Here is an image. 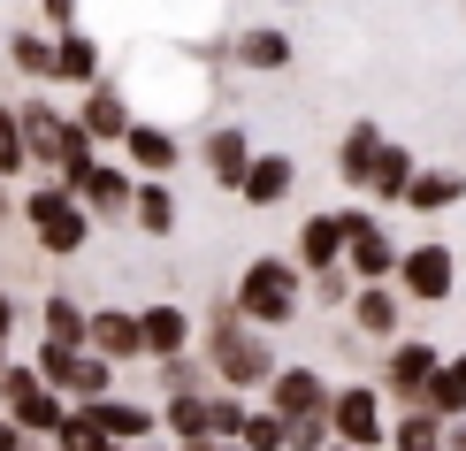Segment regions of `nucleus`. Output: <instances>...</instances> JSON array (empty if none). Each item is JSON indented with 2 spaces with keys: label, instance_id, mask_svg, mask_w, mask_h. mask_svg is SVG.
Masks as SVG:
<instances>
[{
  "label": "nucleus",
  "instance_id": "34",
  "mask_svg": "<svg viewBox=\"0 0 466 451\" xmlns=\"http://www.w3.org/2000/svg\"><path fill=\"white\" fill-rule=\"evenodd\" d=\"M54 444H62V451H107V428L92 421V405H85V414H62V428H54Z\"/></svg>",
  "mask_w": 466,
  "mask_h": 451
},
{
  "label": "nucleus",
  "instance_id": "29",
  "mask_svg": "<svg viewBox=\"0 0 466 451\" xmlns=\"http://www.w3.org/2000/svg\"><path fill=\"white\" fill-rule=\"evenodd\" d=\"M352 322H360V337L390 344V337H398V291H382V283L352 291Z\"/></svg>",
  "mask_w": 466,
  "mask_h": 451
},
{
  "label": "nucleus",
  "instance_id": "4",
  "mask_svg": "<svg viewBox=\"0 0 466 451\" xmlns=\"http://www.w3.org/2000/svg\"><path fill=\"white\" fill-rule=\"evenodd\" d=\"M229 306H238L252 329H283L290 313H299V268L276 261V252H260V261L238 276V299H229Z\"/></svg>",
  "mask_w": 466,
  "mask_h": 451
},
{
  "label": "nucleus",
  "instance_id": "39",
  "mask_svg": "<svg viewBox=\"0 0 466 451\" xmlns=\"http://www.w3.org/2000/svg\"><path fill=\"white\" fill-rule=\"evenodd\" d=\"M344 299H352V291H344V276H337V268H321V306H344Z\"/></svg>",
  "mask_w": 466,
  "mask_h": 451
},
{
  "label": "nucleus",
  "instance_id": "18",
  "mask_svg": "<svg viewBox=\"0 0 466 451\" xmlns=\"http://www.w3.org/2000/svg\"><path fill=\"white\" fill-rule=\"evenodd\" d=\"M85 405H92V421L107 428V444H146L153 428H161V414L138 405V398H85Z\"/></svg>",
  "mask_w": 466,
  "mask_h": 451
},
{
  "label": "nucleus",
  "instance_id": "14",
  "mask_svg": "<svg viewBox=\"0 0 466 451\" xmlns=\"http://www.w3.org/2000/svg\"><path fill=\"white\" fill-rule=\"evenodd\" d=\"M85 344L100 352V360H146V337H138V313H123V306H107V313H92L85 322Z\"/></svg>",
  "mask_w": 466,
  "mask_h": 451
},
{
  "label": "nucleus",
  "instance_id": "8",
  "mask_svg": "<svg viewBox=\"0 0 466 451\" xmlns=\"http://www.w3.org/2000/svg\"><path fill=\"white\" fill-rule=\"evenodd\" d=\"M344 261H352V276H360V283L398 276V245H390V230H382L367 207H344Z\"/></svg>",
  "mask_w": 466,
  "mask_h": 451
},
{
  "label": "nucleus",
  "instance_id": "22",
  "mask_svg": "<svg viewBox=\"0 0 466 451\" xmlns=\"http://www.w3.org/2000/svg\"><path fill=\"white\" fill-rule=\"evenodd\" d=\"M0 54H8V62L24 69L31 85H54V31H46V24H24V31H8V38H0Z\"/></svg>",
  "mask_w": 466,
  "mask_h": 451
},
{
  "label": "nucleus",
  "instance_id": "9",
  "mask_svg": "<svg viewBox=\"0 0 466 451\" xmlns=\"http://www.w3.org/2000/svg\"><path fill=\"white\" fill-rule=\"evenodd\" d=\"M398 283H405V299H420V306H443V299H451V283H459V261H451V245H443V238H429V245L398 252Z\"/></svg>",
  "mask_w": 466,
  "mask_h": 451
},
{
  "label": "nucleus",
  "instance_id": "13",
  "mask_svg": "<svg viewBox=\"0 0 466 451\" xmlns=\"http://www.w3.org/2000/svg\"><path fill=\"white\" fill-rule=\"evenodd\" d=\"M268 405H276L283 421L329 414V383H321V367H276V375H268Z\"/></svg>",
  "mask_w": 466,
  "mask_h": 451
},
{
  "label": "nucleus",
  "instance_id": "19",
  "mask_svg": "<svg viewBox=\"0 0 466 451\" xmlns=\"http://www.w3.org/2000/svg\"><path fill=\"white\" fill-rule=\"evenodd\" d=\"M199 161H207V176H215L222 191H238V176H245V161H252V138H245L238 123H222V130H207Z\"/></svg>",
  "mask_w": 466,
  "mask_h": 451
},
{
  "label": "nucleus",
  "instance_id": "40",
  "mask_svg": "<svg viewBox=\"0 0 466 451\" xmlns=\"http://www.w3.org/2000/svg\"><path fill=\"white\" fill-rule=\"evenodd\" d=\"M443 451H466V414H459V421H443Z\"/></svg>",
  "mask_w": 466,
  "mask_h": 451
},
{
  "label": "nucleus",
  "instance_id": "37",
  "mask_svg": "<svg viewBox=\"0 0 466 451\" xmlns=\"http://www.w3.org/2000/svg\"><path fill=\"white\" fill-rule=\"evenodd\" d=\"M245 428V405L238 398H207V436H238Z\"/></svg>",
  "mask_w": 466,
  "mask_h": 451
},
{
  "label": "nucleus",
  "instance_id": "41",
  "mask_svg": "<svg viewBox=\"0 0 466 451\" xmlns=\"http://www.w3.org/2000/svg\"><path fill=\"white\" fill-rule=\"evenodd\" d=\"M0 451H24V428H15L8 414H0Z\"/></svg>",
  "mask_w": 466,
  "mask_h": 451
},
{
  "label": "nucleus",
  "instance_id": "36",
  "mask_svg": "<svg viewBox=\"0 0 466 451\" xmlns=\"http://www.w3.org/2000/svg\"><path fill=\"white\" fill-rule=\"evenodd\" d=\"M283 451H329V414H299L290 436H283Z\"/></svg>",
  "mask_w": 466,
  "mask_h": 451
},
{
  "label": "nucleus",
  "instance_id": "42",
  "mask_svg": "<svg viewBox=\"0 0 466 451\" xmlns=\"http://www.w3.org/2000/svg\"><path fill=\"white\" fill-rule=\"evenodd\" d=\"M184 451H245V444H229V436H199V444H184Z\"/></svg>",
  "mask_w": 466,
  "mask_h": 451
},
{
  "label": "nucleus",
  "instance_id": "20",
  "mask_svg": "<svg viewBox=\"0 0 466 451\" xmlns=\"http://www.w3.org/2000/svg\"><path fill=\"white\" fill-rule=\"evenodd\" d=\"M100 77V38L92 31H54V85H92Z\"/></svg>",
  "mask_w": 466,
  "mask_h": 451
},
{
  "label": "nucleus",
  "instance_id": "26",
  "mask_svg": "<svg viewBox=\"0 0 466 451\" xmlns=\"http://www.w3.org/2000/svg\"><path fill=\"white\" fill-rule=\"evenodd\" d=\"M130 222H138L146 238H168V230H177V191H168V176H146V184L130 191Z\"/></svg>",
  "mask_w": 466,
  "mask_h": 451
},
{
  "label": "nucleus",
  "instance_id": "17",
  "mask_svg": "<svg viewBox=\"0 0 466 451\" xmlns=\"http://www.w3.org/2000/svg\"><path fill=\"white\" fill-rule=\"evenodd\" d=\"M138 337H146V360H177V352H191V313L184 306H138Z\"/></svg>",
  "mask_w": 466,
  "mask_h": 451
},
{
  "label": "nucleus",
  "instance_id": "46",
  "mask_svg": "<svg viewBox=\"0 0 466 451\" xmlns=\"http://www.w3.org/2000/svg\"><path fill=\"white\" fill-rule=\"evenodd\" d=\"M107 451H123V444H107Z\"/></svg>",
  "mask_w": 466,
  "mask_h": 451
},
{
  "label": "nucleus",
  "instance_id": "32",
  "mask_svg": "<svg viewBox=\"0 0 466 451\" xmlns=\"http://www.w3.org/2000/svg\"><path fill=\"white\" fill-rule=\"evenodd\" d=\"M283 436H290V421L276 414V405L245 414V428H238V444H245V451H283Z\"/></svg>",
  "mask_w": 466,
  "mask_h": 451
},
{
  "label": "nucleus",
  "instance_id": "1",
  "mask_svg": "<svg viewBox=\"0 0 466 451\" xmlns=\"http://www.w3.org/2000/svg\"><path fill=\"white\" fill-rule=\"evenodd\" d=\"M207 360H215V375L229 390H268L276 375V352H268V329H252L238 306L215 313V337H207Z\"/></svg>",
  "mask_w": 466,
  "mask_h": 451
},
{
  "label": "nucleus",
  "instance_id": "30",
  "mask_svg": "<svg viewBox=\"0 0 466 451\" xmlns=\"http://www.w3.org/2000/svg\"><path fill=\"white\" fill-rule=\"evenodd\" d=\"M161 428H168V436H184V444H199L207 436V390H168Z\"/></svg>",
  "mask_w": 466,
  "mask_h": 451
},
{
  "label": "nucleus",
  "instance_id": "38",
  "mask_svg": "<svg viewBox=\"0 0 466 451\" xmlns=\"http://www.w3.org/2000/svg\"><path fill=\"white\" fill-rule=\"evenodd\" d=\"M38 15H46V31H69L76 24V0H38Z\"/></svg>",
  "mask_w": 466,
  "mask_h": 451
},
{
  "label": "nucleus",
  "instance_id": "12",
  "mask_svg": "<svg viewBox=\"0 0 466 451\" xmlns=\"http://www.w3.org/2000/svg\"><path fill=\"white\" fill-rule=\"evenodd\" d=\"M76 130H85L92 146H123V130H130V100L107 85V77H92L85 85V108H76Z\"/></svg>",
  "mask_w": 466,
  "mask_h": 451
},
{
  "label": "nucleus",
  "instance_id": "7",
  "mask_svg": "<svg viewBox=\"0 0 466 451\" xmlns=\"http://www.w3.org/2000/svg\"><path fill=\"white\" fill-rule=\"evenodd\" d=\"M329 436L375 451V444H382V390H375V383H344V390H329Z\"/></svg>",
  "mask_w": 466,
  "mask_h": 451
},
{
  "label": "nucleus",
  "instance_id": "3",
  "mask_svg": "<svg viewBox=\"0 0 466 451\" xmlns=\"http://www.w3.org/2000/svg\"><path fill=\"white\" fill-rule=\"evenodd\" d=\"M24 222H31V245L54 252V261L85 252V238H92V214H85V200H76L69 184H38L24 200Z\"/></svg>",
  "mask_w": 466,
  "mask_h": 451
},
{
  "label": "nucleus",
  "instance_id": "21",
  "mask_svg": "<svg viewBox=\"0 0 466 451\" xmlns=\"http://www.w3.org/2000/svg\"><path fill=\"white\" fill-rule=\"evenodd\" d=\"M344 261V214H306L299 222V268H337Z\"/></svg>",
  "mask_w": 466,
  "mask_h": 451
},
{
  "label": "nucleus",
  "instance_id": "44",
  "mask_svg": "<svg viewBox=\"0 0 466 451\" xmlns=\"http://www.w3.org/2000/svg\"><path fill=\"white\" fill-rule=\"evenodd\" d=\"M329 451H360V444H337V436H329Z\"/></svg>",
  "mask_w": 466,
  "mask_h": 451
},
{
  "label": "nucleus",
  "instance_id": "28",
  "mask_svg": "<svg viewBox=\"0 0 466 451\" xmlns=\"http://www.w3.org/2000/svg\"><path fill=\"white\" fill-rule=\"evenodd\" d=\"M375 146H382V123H352V130L337 138V176H344L352 191H367V169H375Z\"/></svg>",
  "mask_w": 466,
  "mask_h": 451
},
{
  "label": "nucleus",
  "instance_id": "23",
  "mask_svg": "<svg viewBox=\"0 0 466 451\" xmlns=\"http://www.w3.org/2000/svg\"><path fill=\"white\" fill-rule=\"evenodd\" d=\"M466 200V176L459 169H413V184H405V200L398 207H413V214H443V207H459Z\"/></svg>",
  "mask_w": 466,
  "mask_h": 451
},
{
  "label": "nucleus",
  "instance_id": "15",
  "mask_svg": "<svg viewBox=\"0 0 466 451\" xmlns=\"http://www.w3.org/2000/svg\"><path fill=\"white\" fill-rule=\"evenodd\" d=\"M290 184H299V161H290V153H252L245 176H238V191H245L252 207H283Z\"/></svg>",
  "mask_w": 466,
  "mask_h": 451
},
{
  "label": "nucleus",
  "instance_id": "16",
  "mask_svg": "<svg viewBox=\"0 0 466 451\" xmlns=\"http://www.w3.org/2000/svg\"><path fill=\"white\" fill-rule=\"evenodd\" d=\"M123 153H130V169H146V176H168L184 161L177 130H168V123H138V115H130V130H123Z\"/></svg>",
  "mask_w": 466,
  "mask_h": 451
},
{
  "label": "nucleus",
  "instance_id": "35",
  "mask_svg": "<svg viewBox=\"0 0 466 451\" xmlns=\"http://www.w3.org/2000/svg\"><path fill=\"white\" fill-rule=\"evenodd\" d=\"M24 169H31L24 123H15V108H0V176H24Z\"/></svg>",
  "mask_w": 466,
  "mask_h": 451
},
{
  "label": "nucleus",
  "instance_id": "45",
  "mask_svg": "<svg viewBox=\"0 0 466 451\" xmlns=\"http://www.w3.org/2000/svg\"><path fill=\"white\" fill-rule=\"evenodd\" d=\"M0 367H8V337H0Z\"/></svg>",
  "mask_w": 466,
  "mask_h": 451
},
{
  "label": "nucleus",
  "instance_id": "24",
  "mask_svg": "<svg viewBox=\"0 0 466 451\" xmlns=\"http://www.w3.org/2000/svg\"><path fill=\"white\" fill-rule=\"evenodd\" d=\"M413 169H420L413 153H405L398 138H382V146H375V169H367V191H375L382 207H398V200H405V184H413Z\"/></svg>",
  "mask_w": 466,
  "mask_h": 451
},
{
  "label": "nucleus",
  "instance_id": "2",
  "mask_svg": "<svg viewBox=\"0 0 466 451\" xmlns=\"http://www.w3.org/2000/svg\"><path fill=\"white\" fill-rule=\"evenodd\" d=\"M15 123H24V146H31V169H85L92 146L85 130H76V115H62V108H46V100H15Z\"/></svg>",
  "mask_w": 466,
  "mask_h": 451
},
{
  "label": "nucleus",
  "instance_id": "10",
  "mask_svg": "<svg viewBox=\"0 0 466 451\" xmlns=\"http://www.w3.org/2000/svg\"><path fill=\"white\" fill-rule=\"evenodd\" d=\"M436 360H443V344H429V337H390V360H382V383H390V398L420 405V390H429Z\"/></svg>",
  "mask_w": 466,
  "mask_h": 451
},
{
  "label": "nucleus",
  "instance_id": "27",
  "mask_svg": "<svg viewBox=\"0 0 466 451\" xmlns=\"http://www.w3.org/2000/svg\"><path fill=\"white\" fill-rule=\"evenodd\" d=\"M420 405H429L436 421H459V414H466V352L436 360V375H429V390H420Z\"/></svg>",
  "mask_w": 466,
  "mask_h": 451
},
{
  "label": "nucleus",
  "instance_id": "11",
  "mask_svg": "<svg viewBox=\"0 0 466 451\" xmlns=\"http://www.w3.org/2000/svg\"><path fill=\"white\" fill-rule=\"evenodd\" d=\"M62 184L85 200V214H130V191H138V176H123V169H107L100 153H92L85 169H69Z\"/></svg>",
  "mask_w": 466,
  "mask_h": 451
},
{
  "label": "nucleus",
  "instance_id": "33",
  "mask_svg": "<svg viewBox=\"0 0 466 451\" xmlns=\"http://www.w3.org/2000/svg\"><path fill=\"white\" fill-rule=\"evenodd\" d=\"M85 322H92V313L76 306V299H62V291L46 299V337L54 344H85Z\"/></svg>",
  "mask_w": 466,
  "mask_h": 451
},
{
  "label": "nucleus",
  "instance_id": "43",
  "mask_svg": "<svg viewBox=\"0 0 466 451\" xmlns=\"http://www.w3.org/2000/svg\"><path fill=\"white\" fill-rule=\"evenodd\" d=\"M8 329H15V299H8V291H0V337H8Z\"/></svg>",
  "mask_w": 466,
  "mask_h": 451
},
{
  "label": "nucleus",
  "instance_id": "6",
  "mask_svg": "<svg viewBox=\"0 0 466 451\" xmlns=\"http://www.w3.org/2000/svg\"><path fill=\"white\" fill-rule=\"evenodd\" d=\"M31 367L62 390V398H107V367H115V360H100L92 344H54V337H46Z\"/></svg>",
  "mask_w": 466,
  "mask_h": 451
},
{
  "label": "nucleus",
  "instance_id": "25",
  "mask_svg": "<svg viewBox=\"0 0 466 451\" xmlns=\"http://www.w3.org/2000/svg\"><path fill=\"white\" fill-rule=\"evenodd\" d=\"M229 54H238L245 69H290V31L283 24H252L229 38Z\"/></svg>",
  "mask_w": 466,
  "mask_h": 451
},
{
  "label": "nucleus",
  "instance_id": "5",
  "mask_svg": "<svg viewBox=\"0 0 466 451\" xmlns=\"http://www.w3.org/2000/svg\"><path fill=\"white\" fill-rule=\"evenodd\" d=\"M0 398H8V421L24 428V436H54L62 428V390H54L38 367H0Z\"/></svg>",
  "mask_w": 466,
  "mask_h": 451
},
{
  "label": "nucleus",
  "instance_id": "31",
  "mask_svg": "<svg viewBox=\"0 0 466 451\" xmlns=\"http://www.w3.org/2000/svg\"><path fill=\"white\" fill-rule=\"evenodd\" d=\"M390 444L398 451H443V421L429 414V405H405V414L390 421Z\"/></svg>",
  "mask_w": 466,
  "mask_h": 451
}]
</instances>
